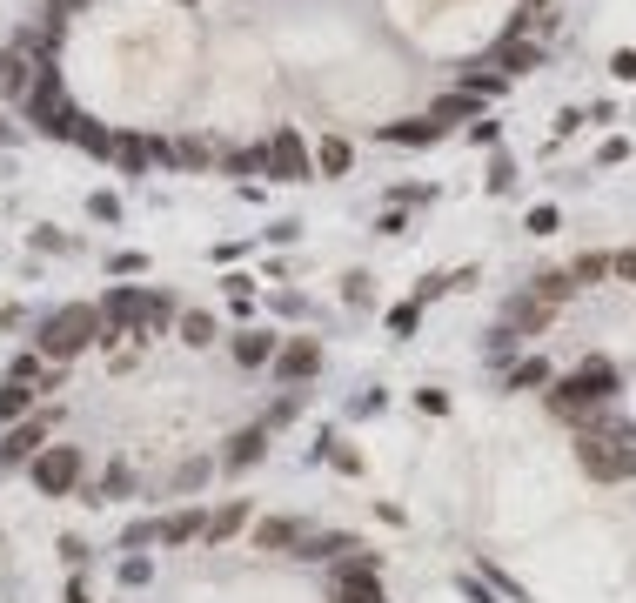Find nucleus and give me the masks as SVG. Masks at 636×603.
<instances>
[{
	"mask_svg": "<svg viewBox=\"0 0 636 603\" xmlns=\"http://www.w3.org/2000/svg\"><path fill=\"white\" fill-rule=\"evenodd\" d=\"M74 141H81L88 155H101V161H108L114 148H121V134H108V128H101V121H74Z\"/></svg>",
	"mask_w": 636,
	"mask_h": 603,
	"instance_id": "19",
	"label": "nucleus"
},
{
	"mask_svg": "<svg viewBox=\"0 0 636 603\" xmlns=\"http://www.w3.org/2000/svg\"><path fill=\"white\" fill-rule=\"evenodd\" d=\"M596 161H603V168H616V161H630V141H623V134H610V141H603V155H596Z\"/></svg>",
	"mask_w": 636,
	"mask_h": 603,
	"instance_id": "34",
	"label": "nucleus"
},
{
	"mask_svg": "<svg viewBox=\"0 0 636 603\" xmlns=\"http://www.w3.org/2000/svg\"><path fill=\"white\" fill-rule=\"evenodd\" d=\"M175 161H188V168H208V161H215V148H208L201 134H188V141L175 148Z\"/></svg>",
	"mask_w": 636,
	"mask_h": 603,
	"instance_id": "29",
	"label": "nucleus"
},
{
	"mask_svg": "<svg viewBox=\"0 0 636 603\" xmlns=\"http://www.w3.org/2000/svg\"><path fill=\"white\" fill-rule=\"evenodd\" d=\"M282 356V342L268 329H248V335H235V362H248V369H262V362H275Z\"/></svg>",
	"mask_w": 636,
	"mask_h": 603,
	"instance_id": "14",
	"label": "nucleus"
},
{
	"mask_svg": "<svg viewBox=\"0 0 636 603\" xmlns=\"http://www.w3.org/2000/svg\"><path fill=\"white\" fill-rule=\"evenodd\" d=\"M342 603H382V590H375V583H349V590H342Z\"/></svg>",
	"mask_w": 636,
	"mask_h": 603,
	"instance_id": "37",
	"label": "nucleus"
},
{
	"mask_svg": "<svg viewBox=\"0 0 636 603\" xmlns=\"http://www.w3.org/2000/svg\"><path fill=\"white\" fill-rule=\"evenodd\" d=\"M268 449V423H248V429H235V443H228V469H248L255 456Z\"/></svg>",
	"mask_w": 636,
	"mask_h": 603,
	"instance_id": "16",
	"label": "nucleus"
},
{
	"mask_svg": "<svg viewBox=\"0 0 636 603\" xmlns=\"http://www.w3.org/2000/svg\"><path fill=\"white\" fill-rule=\"evenodd\" d=\"M436 121H395V128H389V141H436Z\"/></svg>",
	"mask_w": 636,
	"mask_h": 603,
	"instance_id": "30",
	"label": "nucleus"
},
{
	"mask_svg": "<svg viewBox=\"0 0 636 603\" xmlns=\"http://www.w3.org/2000/svg\"><path fill=\"white\" fill-rule=\"evenodd\" d=\"M168 322H175V302H168V295H154V302H148V315H141V335H161Z\"/></svg>",
	"mask_w": 636,
	"mask_h": 603,
	"instance_id": "26",
	"label": "nucleus"
},
{
	"mask_svg": "<svg viewBox=\"0 0 636 603\" xmlns=\"http://www.w3.org/2000/svg\"><path fill=\"white\" fill-rule=\"evenodd\" d=\"M74 7H81V0H54V21H61V14H74Z\"/></svg>",
	"mask_w": 636,
	"mask_h": 603,
	"instance_id": "42",
	"label": "nucleus"
},
{
	"mask_svg": "<svg viewBox=\"0 0 636 603\" xmlns=\"http://www.w3.org/2000/svg\"><path fill=\"white\" fill-rule=\"evenodd\" d=\"M128 490V469H108L101 483H88V503H108V496H121Z\"/></svg>",
	"mask_w": 636,
	"mask_h": 603,
	"instance_id": "28",
	"label": "nucleus"
},
{
	"mask_svg": "<svg viewBox=\"0 0 636 603\" xmlns=\"http://www.w3.org/2000/svg\"><path fill=\"white\" fill-rule=\"evenodd\" d=\"M529 295H543L549 309H556V302H570V295H576V282H570V268H549V275H536V289H529Z\"/></svg>",
	"mask_w": 636,
	"mask_h": 603,
	"instance_id": "22",
	"label": "nucleus"
},
{
	"mask_svg": "<svg viewBox=\"0 0 636 603\" xmlns=\"http://www.w3.org/2000/svg\"><path fill=\"white\" fill-rule=\"evenodd\" d=\"M201 523H208L201 510H181V516H168V523H161V543H201Z\"/></svg>",
	"mask_w": 636,
	"mask_h": 603,
	"instance_id": "21",
	"label": "nucleus"
},
{
	"mask_svg": "<svg viewBox=\"0 0 636 603\" xmlns=\"http://www.w3.org/2000/svg\"><path fill=\"white\" fill-rule=\"evenodd\" d=\"M154 536H161V523H134V530H128V550H141V543H154Z\"/></svg>",
	"mask_w": 636,
	"mask_h": 603,
	"instance_id": "40",
	"label": "nucleus"
},
{
	"mask_svg": "<svg viewBox=\"0 0 636 603\" xmlns=\"http://www.w3.org/2000/svg\"><path fill=\"white\" fill-rule=\"evenodd\" d=\"M34 81H41V67L27 61L21 47H14V54H0V94H21V101H27V94H34Z\"/></svg>",
	"mask_w": 636,
	"mask_h": 603,
	"instance_id": "11",
	"label": "nucleus"
},
{
	"mask_svg": "<svg viewBox=\"0 0 636 603\" xmlns=\"http://www.w3.org/2000/svg\"><path fill=\"white\" fill-rule=\"evenodd\" d=\"M242 523H248V503H221V510L201 523V543H208V550H221V543L242 530Z\"/></svg>",
	"mask_w": 636,
	"mask_h": 603,
	"instance_id": "13",
	"label": "nucleus"
},
{
	"mask_svg": "<svg viewBox=\"0 0 636 603\" xmlns=\"http://www.w3.org/2000/svg\"><path fill=\"white\" fill-rule=\"evenodd\" d=\"M181 342H188V349H208V342H215V315H181Z\"/></svg>",
	"mask_w": 636,
	"mask_h": 603,
	"instance_id": "24",
	"label": "nucleus"
},
{
	"mask_svg": "<svg viewBox=\"0 0 636 603\" xmlns=\"http://www.w3.org/2000/svg\"><path fill=\"white\" fill-rule=\"evenodd\" d=\"M416 322H422V302H402V309L389 315V335H416Z\"/></svg>",
	"mask_w": 636,
	"mask_h": 603,
	"instance_id": "31",
	"label": "nucleus"
},
{
	"mask_svg": "<svg viewBox=\"0 0 636 603\" xmlns=\"http://www.w3.org/2000/svg\"><path fill=\"white\" fill-rule=\"evenodd\" d=\"M34 416V382H0V423H27Z\"/></svg>",
	"mask_w": 636,
	"mask_h": 603,
	"instance_id": "15",
	"label": "nucleus"
},
{
	"mask_svg": "<svg viewBox=\"0 0 636 603\" xmlns=\"http://www.w3.org/2000/svg\"><path fill=\"white\" fill-rule=\"evenodd\" d=\"M576 463L616 483V476H636V443H603V436H576Z\"/></svg>",
	"mask_w": 636,
	"mask_h": 603,
	"instance_id": "5",
	"label": "nucleus"
},
{
	"mask_svg": "<svg viewBox=\"0 0 636 603\" xmlns=\"http://www.w3.org/2000/svg\"><path fill=\"white\" fill-rule=\"evenodd\" d=\"M114 161H121L128 175H141L148 161H175V148H168V141H148V134H121V148H114Z\"/></svg>",
	"mask_w": 636,
	"mask_h": 603,
	"instance_id": "10",
	"label": "nucleus"
},
{
	"mask_svg": "<svg viewBox=\"0 0 636 603\" xmlns=\"http://www.w3.org/2000/svg\"><path fill=\"white\" fill-rule=\"evenodd\" d=\"M268 175L275 181H308V148L295 128H275L268 134Z\"/></svg>",
	"mask_w": 636,
	"mask_h": 603,
	"instance_id": "6",
	"label": "nucleus"
},
{
	"mask_svg": "<svg viewBox=\"0 0 636 603\" xmlns=\"http://www.w3.org/2000/svg\"><path fill=\"white\" fill-rule=\"evenodd\" d=\"M536 61H543V47H536V41H509L503 54H496V67H503V81H509V74H529Z\"/></svg>",
	"mask_w": 636,
	"mask_h": 603,
	"instance_id": "18",
	"label": "nucleus"
},
{
	"mask_svg": "<svg viewBox=\"0 0 636 603\" xmlns=\"http://www.w3.org/2000/svg\"><path fill=\"white\" fill-rule=\"evenodd\" d=\"M47 429H54V409H34L27 423H14V436L0 443V463H27V456H41Z\"/></svg>",
	"mask_w": 636,
	"mask_h": 603,
	"instance_id": "7",
	"label": "nucleus"
},
{
	"mask_svg": "<svg viewBox=\"0 0 636 603\" xmlns=\"http://www.w3.org/2000/svg\"><path fill=\"white\" fill-rule=\"evenodd\" d=\"M429 121H436V128H449V121H476V94H442L436 108H429Z\"/></svg>",
	"mask_w": 636,
	"mask_h": 603,
	"instance_id": "20",
	"label": "nucleus"
},
{
	"mask_svg": "<svg viewBox=\"0 0 636 603\" xmlns=\"http://www.w3.org/2000/svg\"><path fill=\"white\" fill-rule=\"evenodd\" d=\"M543 322H549V302H543V295H516V302H509V329H516V335H536Z\"/></svg>",
	"mask_w": 636,
	"mask_h": 603,
	"instance_id": "17",
	"label": "nucleus"
},
{
	"mask_svg": "<svg viewBox=\"0 0 636 603\" xmlns=\"http://www.w3.org/2000/svg\"><path fill=\"white\" fill-rule=\"evenodd\" d=\"M349 583H375V557H349V563H342V590H349Z\"/></svg>",
	"mask_w": 636,
	"mask_h": 603,
	"instance_id": "32",
	"label": "nucleus"
},
{
	"mask_svg": "<svg viewBox=\"0 0 636 603\" xmlns=\"http://www.w3.org/2000/svg\"><path fill=\"white\" fill-rule=\"evenodd\" d=\"M88 208H94V222H121V201H114V195H101V188H94V201H88Z\"/></svg>",
	"mask_w": 636,
	"mask_h": 603,
	"instance_id": "33",
	"label": "nucleus"
},
{
	"mask_svg": "<svg viewBox=\"0 0 636 603\" xmlns=\"http://www.w3.org/2000/svg\"><path fill=\"white\" fill-rule=\"evenodd\" d=\"M34 490L41 496H74L81 490V449L74 443H54L34 456Z\"/></svg>",
	"mask_w": 636,
	"mask_h": 603,
	"instance_id": "4",
	"label": "nucleus"
},
{
	"mask_svg": "<svg viewBox=\"0 0 636 603\" xmlns=\"http://www.w3.org/2000/svg\"><path fill=\"white\" fill-rule=\"evenodd\" d=\"M322 369V349H315V335H295V342H282V356H275V376L282 382H302Z\"/></svg>",
	"mask_w": 636,
	"mask_h": 603,
	"instance_id": "9",
	"label": "nucleus"
},
{
	"mask_svg": "<svg viewBox=\"0 0 636 603\" xmlns=\"http://www.w3.org/2000/svg\"><path fill=\"white\" fill-rule=\"evenodd\" d=\"M302 523H288V516H262V523H255V550H288V557H295V543H302Z\"/></svg>",
	"mask_w": 636,
	"mask_h": 603,
	"instance_id": "12",
	"label": "nucleus"
},
{
	"mask_svg": "<svg viewBox=\"0 0 636 603\" xmlns=\"http://www.w3.org/2000/svg\"><path fill=\"white\" fill-rule=\"evenodd\" d=\"M543 382H549V362L543 356H529V362L509 369V389H543Z\"/></svg>",
	"mask_w": 636,
	"mask_h": 603,
	"instance_id": "25",
	"label": "nucleus"
},
{
	"mask_svg": "<svg viewBox=\"0 0 636 603\" xmlns=\"http://www.w3.org/2000/svg\"><path fill=\"white\" fill-rule=\"evenodd\" d=\"M616 275H623V282H636V255H616Z\"/></svg>",
	"mask_w": 636,
	"mask_h": 603,
	"instance_id": "41",
	"label": "nucleus"
},
{
	"mask_svg": "<svg viewBox=\"0 0 636 603\" xmlns=\"http://www.w3.org/2000/svg\"><path fill=\"white\" fill-rule=\"evenodd\" d=\"M148 577H154V570H148V557H128V563H121V583H134V590H141Z\"/></svg>",
	"mask_w": 636,
	"mask_h": 603,
	"instance_id": "35",
	"label": "nucleus"
},
{
	"mask_svg": "<svg viewBox=\"0 0 636 603\" xmlns=\"http://www.w3.org/2000/svg\"><path fill=\"white\" fill-rule=\"evenodd\" d=\"M529 235H556V208H529Z\"/></svg>",
	"mask_w": 636,
	"mask_h": 603,
	"instance_id": "36",
	"label": "nucleus"
},
{
	"mask_svg": "<svg viewBox=\"0 0 636 603\" xmlns=\"http://www.w3.org/2000/svg\"><path fill=\"white\" fill-rule=\"evenodd\" d=\"M74 121H81V114L61 101V74L41 67V81H34V94H27V128L34 134H67V141H74Z\"/></svg>",
	"mask_w": 636,
	"mask_h": 603,
	"instance_id": "2",
	"label": "nucleus"
},
{
	"mask_svg": "<svg viewBox=\"0 0 636 603\" xmlns=\"http://www.w3.org/2000/svg\"><path fill=\"white\" fill-rule=\"evenodd\" d=\"M610 255H576V262H570V282H576V289H590V282H603V275H610Z\"/></svg>",
	"mask_w": 636,
	"mask_h": 603,
	"instance_id": "23",
	"label": "nucleus"
},
{
	"mask_svg": "<svg viewBox=\"0 0 636 603\" xmlns=\"http://www.w3.org/2000/svg\"><path fill=\"white\" fill-rule=\"evenodd\" d=\"M322 175H349V141H322Z\"/></svg>",
	"mask_w": 636,
	"mask_h": 603,
	"instance_id": "27",
	"label": "nucleus"
},
{
	"mask_svg": "<svg viewBox=\"0 0 636 603\" xmlns=\"http://www.w3.org/2000/svg\"><path fill=\"white\" fill-rule=\"evenodd\" d=\"M175 483H181V490H195V483H208V463H201V456H195V463H188V469H181V476H175Z\"/></svg>",
	"mask_w": 636,
	"mask_h": 603,
	"instance_id": "38",
	"label": "nucleus"
},
{
	"mask_svg": "<svg viewBox=\"0 0 636 603\" xmlns=\"http://www.w3.org/2000/svg\"><path fill=\"white\" fill-rule=\"evenodd\" d=\"M610 396H616V369L610 362H583L549 402H556V416H583V409H596V402H610Z\"/></svg>",
	"mask_w": 636,
	"mask_h": 603,
	"instance_id": "3",
	"label": "nucleus"
},
{
	"mask_svg": "<svg viewBox=\"0 0 636 603\" xmlns=\"http://www.w3.org/2000/svg\"><path fill=\"white\" fill-rule=\"evenodd\" d=\"M34 342H41L47 362H74L88 342H114V335H108V315H101V309H88V302H67V309H54V315L41 322V335H34Z\"/></svg>",
	"mask_w": 636,
	"mask_h": 603,
	"instance_id": "1",
	"label": "nucleus"
},
{
	"mask_svg": "<svg viewBox=\"0 0 636 603\" xmlns=\"http://www.w3.org/2000/svg\"><path fill=\"white\" fill-rule=\"evenodd\" d=\"M610 74H616V81H636V54H630V47H623V54L610 61Z\"/></svg>",
	"mask_w": 636,
	"mask_h": 603,
	"instance_id": "39",
	"label": "nucleus"
},
{
	"mask_svg": "<svg viewBox=\"0 0 636 603\" xmlns=\"http://www.w3.org/2000/svg\"><path fill=\"white\" fill-rule=\"evenodd\" d=\"M154 295L148 289H114L108 302H101V315H108V335H141V315H148Z\"/></svg>",
	"mask_w": 636,
	"mask_h": 603,
	"instance_id": "8",
	"label": "nucleus"
}]
</instances>
